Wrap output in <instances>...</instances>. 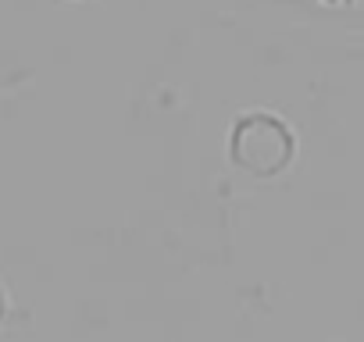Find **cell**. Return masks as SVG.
Listing matches in <instances>:
<instances>
[{"label": "cell", "instance_id": "obj_1", "mask_svg": "<svg viewBox=\"0 0 364 342\" xmlns=\"http://www.w3.org/2000/svg\"><path fill=\"white\" fill-rule=\"evenodd\" d=\"M293 157L289 128L272 114H247L232 132V160L250 175H279Z\"/></svg>", "mask_w": 364, "mask_h": 342}, {"label": "cell", "instance_id": "obj_2", "mask_svg": "<svg viewBox=\"0 0 364 342\" xmlns=\"http://www.w3.org/2000/svg\"><path fill=\"white\" fill-rule=\"evenodd\" d=\"M0 317H4V292H0Z\"/></svg>", "mask_w": 364, "mask_h": 342}]
</instances>
